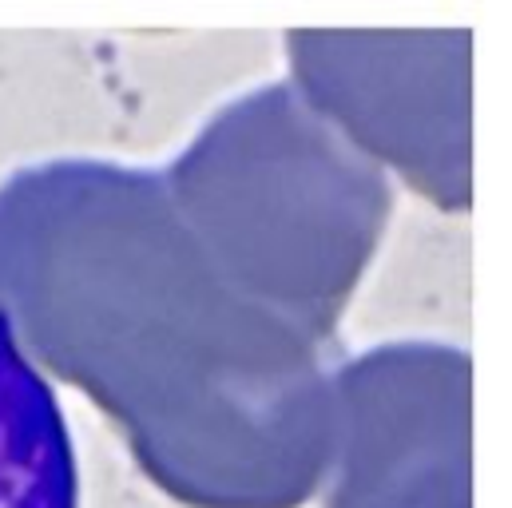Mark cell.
<instances>
[{"instance_id": "1", "label": "cell", "mask_w": 512, "mask_h": 508, "mask_svg": "<svg viewBox=\"0 0 512 508\" xmlns=\"http://www.w3.org/2000/svg\"><path fill=\"white\" fill-rule=\"evenodd\" d=\"M0 508H80L64 413L0 318Z\"/></svg>"}]
</instances>
